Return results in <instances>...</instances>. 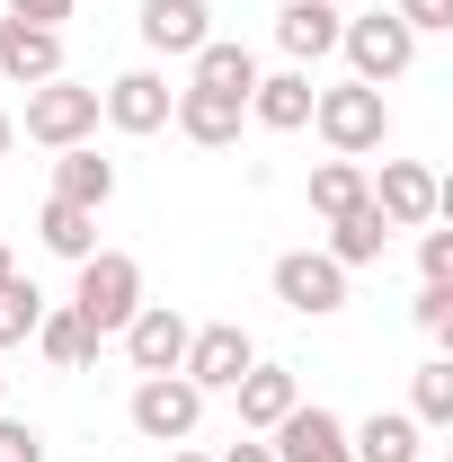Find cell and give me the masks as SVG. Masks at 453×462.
Returning a JSON list of instances; mask_svg holds the SVG:
<instances>
[{
  "label": "cell",
  "mask_w": 453,
  "mask_h": 462,
  "mask_svg": "<svg viewBox=\"0 0 453 462\" xmlns=\"http://www.w3.org/2000/svg\"><path fill=\"white\" fill-rule=\"evenodd\" d=\"M36 346H45V365H54V374H80V365L98 356V329H89L71 302H62V311L45 302V320H36Z\"/></svg>",
  "instance_id": "cell-21"
},
{
  "label": "cell",
  "mask_w": 453,
  "mask_h": 462,
  "mask_svg": "<svg viewBox=\"0 0 453 462\" xmlns=\"http://www.w3.org/2000/svg\"><path fill=\"white\" fill-rule=\"evenodd\" d=\"M338 27H347V9H320V0H284V9H276V45L293 62L338 54Z\"/></svg>",
  "instance_id": "cell-16"
},
{
  "label": "cell",
  "mask_w": 453,
  "mask_h": 462,
  "mask_svg": "<svg viewBox=\"0 0 453 462\" xmlns=\"http://www.w3.org/2000/svg\"><path fill=\"white\" fill-rule=\"evenodd\" d=\"M320 9H365V0H320Z\"/></svg>",
  "instance_id": "cell-36"
},
{
  "label": "cell",
  "mask_w": 453,
  "mask_h": 462,
  "mask_svg": "<svg viewBox=\"0 0 453 462\" xmlns=\"http://www.w3.org/2000/svg\"><path fill=\"white\" fill-rule=\"evenodd\" d=\"M347 454L356 462H418V418L409 409H374L365 427H347Z\"/></svg>",
  "instance_id": "cell-19"
},
{
  "label": "cell",
  "mask_w": 453,
  "mask_h": 462,
  "mask_svg": "<svg viewBox=\"0 0 453 462\" xmlns=\"http://www.w3.org/2000/svg\"><path fill=\"white\" fill-rule=\"evenodd\" d=\"M276 302L302 311V320H329V311H347V267L329 249H284L276 258Z\"/></svg>",
  "instance_id": "cell-5"
},
{
  "label": "cell",
  "mask_w": 453,
  "mask_h": 462,
  "mask_svg": "<svg viewBox=\"0 0 453 462\" xmlns=\"http://www.w3.org/2000/svg\"><path fill=\"white\" fill-rule=\"evenodd\" d=\"M116 338L134 356V374H178V356H187V311H178V302H143Z\"/></svg>",
  "instance_id": "cell-11"
},
{
  "label": "cell",
  "mask_w": 453,
  "mask_h": 462,
  "mask_svg": "<svg viewBox=\"0 0 453 462\" xmlns=\"http://www.w3.org/2000/svg\"><path fill=\"white\" fill-rule=\"evenodd\" d=\"M365 187H374V178L356 170V161H320V170H311V214H329V223H338L347 205H365Z\"/></svg>",
  "instance_id": "cell-24"
},
{
  "label": "cell",
  "mask_w": 453,
  "mask_h": 462,
  "mask_svg": "<svg viewBox=\"0 0 453 462\" xmlns=\"http://www.w3.org/2000/svg\"><path fill=\"white\" fill-rule=\"evenodd\" d=\"M409 418H418V427H445V418H453V365H445V356L418 365V383H409Z\"/></svg>",
  "instance_id": "cell-25"
},
{
  "label": "cell",
  "mask_w": 453,
  "mask_h": 462,
  "mask_svg": "<svg viewBox=\"0 0 453 462\" xmlns=\"http://www.w3.org/2000/svg\"><path fill=\"white\" fill-rule=\"evenodd\" d=\"M223 462H276V454H267V445H258V436H240V445H231Z\"/></svg>",
  "instance_id": "cell-32"
},
{
  "label": "cell",
  "mask_w": 453,
  "mask_h": 462,
  "mask_svg": "<svg viewBox=\"0 0 453 462\" xmlns=\"http://www.w3.org/2000/svg\"><path fill=\"white\" fill-rule=\"evenodd\" d=\"M311 125H320V143H329L338 161H365V152H383V134H392V107H383V89H365V80H338V89H320V98H311Z\"/></svg>",
  "instance_id": "cell-1"
},
{
  "label": "cell",
  "mask_w": 453,
  "mask_h": 462,
  "mask_svg": "<svg viewBox=\"0 0 453 462\" xmlns=\"http://www.w3.org/2000/svg\"><path fill=\"white\" fill-rule=\"evenodd\" d=\"M0 462H45V436L18 427V418H0Z\"/></svg>",
  "instance_id": "cell-29"
},
{
  "label": "cell",
  "mask_w": 453,
  "mask_h": 462,
  "mask_svg": "<svg viewBox=\"0 0 453 462\" xmlns=\"http://www.w3.org/2000/svg\"><path fill=\"white\" fill-rule=\"evenodd\" d=\"M54 196H62V205H80V214H98V205L116 196V161H98L89 143H71V152L54 161Z\"/></svg>",
  "instance_id": "cell-20"
},
{
  "label": "cell",
  "mask_w": 453,
  "mask_h": 462,
  "mask_svg": "<svg viewBox=\"0 0 453 462\" xmlns=\"http://www.w3.org/2000/svg\"><path fill=\"white\" fill-rule=\"evenodd\" d=\"M311 98H320V89H311V71H302V62H293V71H258L249 116H258L267 134H302V125H311Z\"/></svg>",
  "instance_id": "cell-13"
},
{
  "label": "cell",
  "mask_w": 453,
  "mask_h": 462,
  "mask_svg": "<svg viewBox=\"0 0 453 462\" xmlns=\"http://www.w3.org/2000/svg\"><path fill=\"white\" fill-rule=\"evenodd\" d=\"M267 436H276V445H267L276 462H356V454H347V418L320 409V401H293Z\"/></svg>",
  "instance_id": "cell-9"
},
{
  "label": "cell",
  "mask_w": 453,
  "mask_h": 462,
  "mask_svg": "<svg viewBox=\"0 0 453 462\" xmlns=\"http://www.w3.org/2000/svg\"><path fill=\"white\" fill-rule=\"evenodd\" d=\"M338 54L356 62V80H365V89H383V80H400V71L418 62V36L400 27L392 9H347V27H338Z\"/></svg>",
  "instance_id": "cell-3"
},
{
  "label": "cell",
  "mask_w": 453,
  "mask_h": 462,
  "mask_svg": "<svg viewBox=\"0 0 453 462\" xmlns=\"http://www.w3.org/2000/svg\"><path fill=\"white\" fill-rule=\"evenodd\" d=\"M36 320H45V293L27 285V276H9V285H0V346L36 338Z\"/></svg>",
  "instance_id": "cell-26"
},
{
  "label": "cell",
  "mask_w": 453,
  "mask_h": 462,
  "mask_svg": "<svg viewBox=\"0 0 453 462\" xmlns=\"http://www.w3.org/2000/svg\"><path fill=\"white\" fill-rule=\"evenodd\" d=\"M231 401H240V436H267V427H276L284 409L302 401V383H293L284 365H249V374L231 383Z\"/></svg>",
  "instance_id": "cell-14"
},
{
  "label": "cell",
  "mask_w": 453,
  "mask_h": 462,
  "mask_svg": "<svg viewBox=\"0 0 453 462\" xmlns=\"http://www.w3.org/2000/svg\"><path fill=\"white\" fill-rule=\"evenodd\" d=\"M418 329H427V338L453 329V276H445V285H418Z\"/></svg>",
  "instance_id": "cell-28"
},
{
  "label": "cell",
  "mask_w": 453,
  "mask_h": 462,
  "mask_svg": "<svg viewBox=\"0 0 453 462\" xmlns=\"http://www.w3.org/2000/svg\"><path fill=\"white\" fill-rule=\"evenodd\" d=\"M196 418H205V392H196L187 374H143V383H134V427H143L152 445H187Z\"/></svg>",
  "instance_id": "cell-6"
},
{
  "label": "cell",
  "mask_w": 453,
  "mask_h": 462,
  "mask_svg": "<svg viewBox=\"0 0 453 462\" xmlns=\"http://www.w3.org/2000/svg\"><path fill=\"white\" fill-rule=\"evenodd\" d=\"M9 18H27V27H54V36H62V18H71V0H9Z\"/></svg>",
  "instance_id": "cell-31"
},
{
  "label": "cell",
  "mask_w": 453,
  "mask_h": 462,
  "mask_svg": "<svg viewBox=\"0 0 453 462\" xmlns=\"http://www.w3.org/2000/svg\"><path fill=\"white\" fill-rule=\"evenodd\" d=\"M89 134H98V89H80V80H36V89H27V143L71 152V143H89Z\"/></svg>",
  "instance_id": "cell-4"
},
{
  "label": "cell",
  "mask_w": 453,
  "mask_h": 462,
  "mask_svg": "<svg viewBox=\"0 0 453 462\" xmlns=\"http://www.w3.org/2000/svg\"><path fill=\"white\" fill-rule=\"evenodd\" d=\"M383 240H392V223H383V214H374V196H365V205H347L338 223H329V258H338V267H374V258H383Z\"/></svg>",
  "instance_id": "cell-22"
},
{
  "label": "cell",
  "mask_w": 453,
  "mask_h": 462,
  "mask_svg": "<svg viewBox=\"0 0 453 462\" xmlns=\"http://www.w3.org/2000/svg\"><path fill=\"white\" fill-rule=\"evenodd\" d=\"M249 365H258V346H249V329H240V320L187 329V356H178V374H187L196 392H231V383H240Z\"/></svg>",
  "instance_id": "cell-7"
},
{
  "label": "cell",
  "mask_w": 453,
  "mask_h": 462,
  "mask_svg": "<svg viewBox=\"0 0 453 462\" xmlns=\"http://www.w3.org/2000/svg\"><path fill=\"white\" fill-rule=\"evenodd\" d=\"M0 392H9V374H0Z\"/></svg>",
  "instance_id": "cell-37"
},
{
  "label": "cell",
  "mask_w": 453,
  "mask_h": 462,
  "mask_svg": "<svg viewBox=\"0 0 453 462\" xmlns=\"http://www.w3.org/2000/svg\"><path fill=\"white\" fill-rule=\"evenodd\" d=\"M418 267H427V285H445L453 276V231H427L418 240Z\"/></svg>",
  "instance_id": "cell-30"
},
{
  "label": "cell",
  "mask_w": 453,
  "mask_h": 462,
  "mask_svg": "<svg viewBox=\"0 0 453 462\" xmlns=\"http://www.w3.org/2000/svg\"><path fill=\"white\" fill-rule=\"evenodd\" d=\"M36 231H45V249H54V258H71V267L98 249V214H80V205H62V196L36 214Z\"/></svg>",
  "instance_id": "cell-23"
},
{
  "label": "cell",
  "mask_w": 453,
  "mask_h": 462,
  "mask_svg": "<svg viewBox=\"0 0 453 462\" xmlns=\"http://www.w3.org/2000/svg\"><path fill=\"white\" fill-rule=\"evenodd\" d=\"M9 143H18V125H9V116H0V152H9Z\"/></svg>",
  "instance_id": "cell-35"
},
{
  "label": "cell",
  "mask_w": 453,
  "mask_h": 462,
  "mask_svg": "<svg viewBox=\"0 0 453 462\" xmlns=\"http://www.w3.org/2000/svg\"><path fill=\"white\" fill-rule=\"evenodd\" d=\"M170 462H214V454H187V445H170Z\"/></svg>",
  "instance_id": "cell-33"
},
{
  "label": "cell",
  "mask_w": 453,
  "mask_h": 462,
  "mask_svg": "<svg viewBox=\"0 0 453 462\" xmlns=\"http://www.w3.org/2000/svg\"><path fill=\"white\" fill-rule=\"evenodd\" d=\"M178 134H187V143H205V152H223V143H240V98H214V89H178Z\"/></svg>",
  "instance_id": "cell-18"
},
{
  "label": "cell",
  "mask_w": 453,
  "mask_h": 462,
  "mask_svg": "<svg viewBox=\"0 0 453 462\" xmlns=\"http://www.w3.org/2000/svg\"><path fill=\"white\" fill-rule=\"evenodd\" d=\"M214 36V9L205 0H143V45L152 54H196Z\"/></svg>",
  "instance_id": "cell-15"
},
{
  "label": "cell",
  "mask_w": 453,
  "mask_h": 462,
  "mask_svg": "<svg viewBox=\"0 0 453 462\" xmlns=\"http://www.w3.org/2000/svg\"><path fill=\"white\" fill-rule=\"evenodd\" d=\"M187 62H196V80H187V89H214V98H240V107H249V89H258V54H249V45L205 36Z\"/></svg>",
  "instance_id": "cell-17"
},
{
  "label": "cell",
  "mask_w": 453,
  "mask_h": 462,
  "mask_svg": "<svg viewBox=\"0 0 453 462\" xmlns=\"http://www.w3.org/2000/svg\"><path fill=\"white\" fill-rule=\"evenodd\" d=\"M365 196H374V214L392 231H427L445 214V187H436L427 161H383V187H365Z\"/></svg>",
  "instance_id": "cell-8"
},
{
  "label": "cell",
  "mask_w": 453,
  "mask_h": 462,
  "mask_svg": "<svg viewBox=\"0 0 453 462\" xmlns=\"http://www.w3.org/2000/svg\"><path fill=\"white\" fill-rule=\"evenodd\" d=\"M71 311H80L98 338H116V329L143 311V267H134L125 249H89V258H80V285H71Z\"/></svg>",
  "instance_id": "cell-2"
},
{
  "label": "cell",
  "mask_w": 453,
  "mask_h": 462,
  "mask_svg": "<svg viewBox=\"0 0 453 462\" xmlns=\"http://www.w3.org/2000/svg\"><path fill=\"white\" fill-rule=\"evenodd\" d=\"M0 80H62V36L54 27H27V18H0Z\"/></svg>",
  "instance_id": "cell-12"
},
{
  "label": "cell",
  "mask_w": 453,
  "mask_h": 462,
  "mask_svg": "<svg viewBox=\"0 0 453 462\" xmlns=\"http://www.w3.org/2000/svg\"><path fill=\"white\" fill-rule=\"evenodd\" d=\"M9 276H18V267H9V240H0V285H9Z\"/></svg>",
  "instance_id": "cell-34"
},
{
  "label": "cell",
  "mask_w": 453,
  "mask_h": 462,
  "mask_svg": "<svg viewBox=\"0 0 453 462\" xmlns=\"http://www.w3.org/2000/svg\"><path fill=\"white\" fill-rule=\"evenodd\" d=\"M392 18L409 27V36H445V27H453V0H400Z\"/></svg>",
  "instance_id": "cell-27"
},
{
  "label": "cell",
  "mask_w": 453,
  "mask_h": 462,
  "mask_svg": "<svg viewBox=\"0 0 453 462\" xmlns=\"http://www.w3.org/2000/svg\"><path fill=\"white\" fill-rule=\"evenodd\" d=\"M178 107V89L161 80V71H125V80H107L98 89V116H107L116 134H161Z\"/></svg>",
  "instance_id": "cell-10"
}]
</instances>
